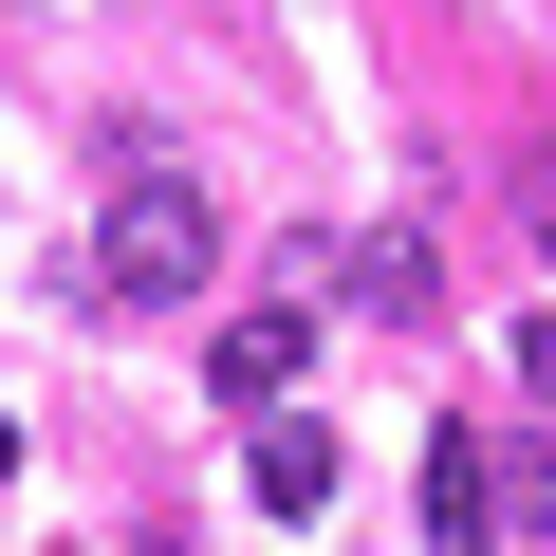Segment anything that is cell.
I'll return each instance as SVG.
<instances>
[{
  "mask_svg": "<svg viewBox=\"0 0 556 556\" xmlns=\"http://www.w3.org/2000/svg\"><path fill=\"white\" fill-rule=\"evenodd\" d=\"M241 482H260V519H334V427H316V408H260Z\"/></svg>",
  "mask_w": 556,
  "mask_h": 556,
  "instance_id": "cell-2",
  "label": "cell"
},
{
  "mask_svg": "<svg viewBox=\"0 0 556 556\" xmlns=\"http://www.w3.org/2000/svg\"><path fill=\"white\" fill-rule=\"evenodd\" d=\"M0 482H20V427H0Z\"/></svg>",
  "mask_w": 556,
  "mask_h": 556,
  "instance_id": "cell-8",
  "label": "cell"
},
{
  "mask_svg": "<svg viewBox=\"0 0 556 556\" xmlns=\"http://www.w3.org/2000/svg\"><path fill=\"white\" fill-rule=\"evenodd\" d=\"M501 519H556V445H501Z\"/></svg>",
  "mask_w": 556,
  "mask_h": 556,
  "instance_id": "cell-6",
  "label": "cell"
},
{
  "mask_svg": "<svg viewBox=\"0 0 556 556\" xmlns=\"http://www.w3.org/2000/svg\"><path fill=\"white\" fill-rule=\"evenodd\" d=\"M353 316H445V241H427V223L353 241Z\"/></svg>",
  "mask_w": 556,
  "mask_h": 556,
  "instance_id": "cell-4",
  "label": "cell"
},
{
  "mask_svg": "<svg viewBox=\"0 0 556 556\" xmlns=\"http://www.w3.org/2000/svg\"><path fill=\"white\" fill-rule=\"evenodd\" d=\"M223 408H278V390H298V316H223Z\"/></svg>",
  "mask_w": 556,
  "mask_h": 556,
  "instance_id": "cell-5",
  "label": "cell"
},
{
  "mask_svg": "<svg viewBox=\"0 0 556 556\" xmlns=\"http://www.w3.org/2000/svg\"><path fill=\"white\" fill-rule=\"evenodd\" d=\"M204 278H223V204L186 186V167H130L112 186V223H93V298H204Z\"/></svg>",
  "mask_w": 556,
  "mask_h": 556,
  "instance_id": "cell-1",
  "label": "cell"
},
{
  "mask_svg": "<svg viewBox=\"0 0 556 556\" xmlns=\"http://www.w3.org/2000/svg\"><path fill=\"white\" fill-rule=\"evenodd\" d=\"M538 260H556V167H538Z\"/></svg>",
  "mask_w": 556,
  "mask_h": 556,
  "instance_id": "cell-7",
  "label": "cell"
},
{
  "mask_svg": "<svg viewBox=\"0 0 556 556\" xmlns=\"http://www.w3.org/2000/svg\"><path fill=\"white\" fill-rule=\"evenodd\" d=\"M482 538H501V464L445 427V445H427V556H482Z\"/></svg>",
  "mask_w": 556,
  "mask_h": 556,
  "instance_id": "cell-3",
  "label": "cell"
}]
</instances>
